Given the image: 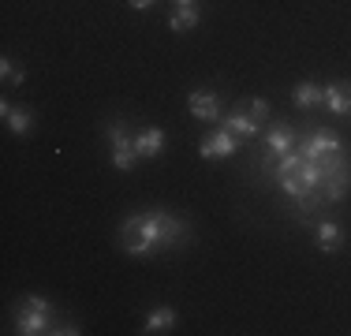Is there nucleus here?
<instances>
[{
	"label": "nucleus",
	"mask_w": 351,
	"mask_h": 336,
	"mask_svg": "<svg viewBox=\"0 0 351 336\" xmlns=\"http://www.w3.org/2000/svg\"><path fill=\"white\" fill-rule=\"evenodd\" d=\"M265 149H269V154H265V168H269L273 161H280V157H288L291 154V131L288 128H273L269 134H265Z\"/></svg>",
	"instance_id": "obj_6"
},
{
	"label": "nucleus",
	"mask_w": 351,
	"mask_h": 336,
	"mask_svg": "<svg viewBox=\"0 0 351 336\" xmlns=\"http://www.w3.org/2000/svg\"><path fill=\"white\" fill-rule=\"evenodd\" d=\"M128 4H131V8H138V12H142V8H149L154 0H128Z\"/></svg>",
	"instance_id": "obj_19"
},
{
	"label": "nucleus",
	"mask_w": 351,
	"mask_h": 336,
	"mask_svg": "<svg viewBox=\"0 0 351 336\" xmlns=\"http://www.w3.org/2000/svg\"><path fill=\"white\" fill-rule=\"evenodd\" d=\"M161 146H165V131L161 128H146L142 134H135L138 157H157V154H161Z\"/></svg>",
	"instance_id": "obj_9"
},
{
	"label": "nucleus",
	"mask_w": 351,
	"mask_h": 336,
	"mask_svg": "<svg viewBox=\"0 0 351 336\" xmlns=\"http://www.w3.org/2000/svg\"><path fill=\"white\" fill-rule=\"evenodd\" d=\"M108 134H112V165L120 168V172H128V168L135 165V157H138L135 139H131V134L123 131V128H112Z\"/></svg>",
	"instance_id": "obj_4"
},
{
	"label": "nucleus",
	"mask_w": 351,
	"mask_h": 336,
	"mask_svg": "<svg viewBox=\"0 0 351 336\" xmlns=\"http://www.w3.org/2000/svg\"><path fill=\"white\" fill-rule=\"evenodd\" d=\"M187 232L176 217L169 213H146V217H131L120 228V243L128 254H154L161 247H172L180 243V235Z\"/></svg>",
	"instance_id": "obj_1"
},
{
	"label": "nucleus",
	"mask_w": 351,
	"mask_h": 336,
	"mask_svg": "<svg viewBox=\"0 0 351 336\" xmlns=\"http://www.w3.org/2000/svg\"><path fill=\"white\" fill-rule=\"evenodd\" d=\"M191 112L198 116V120H217V116H221V101H217L213 94H202V90H198V94H191Z\"/></svg>",
	"instance_id": "obj_10"
},
{
	"label": "nucleus",
	"mask_w": 351,
	"mask_h": 336,
	"mask_svg": "<svg viewBox=\"0 0 351 336\" xmlns=\"http://www.w3.org/2000/svg\"><path fill=\"white\" fill-rule=\"evenodd\" d=\"M337 149H340V139H337V134H329V131H314L311 139L303 142V157H306V161H322V157L337 154Z\"/></svg>",
	"instance_id": "obj_5"
},
{
	"label": "nucleus",
	"mask_w": 351,
	"mask_h": 336,
	"mask_svg": "<svg viewBox=\"0 0 351 336\" xmlns=\"http://www.w3.org/2000/svg\"><path fill=\"white\" fill-rule=\"evenodd\" d=\"M322 101H325L322 86H314V82H299V86H295V105L303 108V112H306V108H314V105H322Z\"/></svg>",
	"instance_id": "obj_12"
},
{
	"label": "nucleus",
	"mask_w": 351,
	"mask_h": 336,
	"mask_svg": "<svg viewBox=\"0 0 351 336\" xmlns=\"http://www.w3.org/2000/svg\"><path fill=\"white\" fill-rule=\"evenodd\" d=\"M8 128L19 131V134H27L30 131V112H23V108H19V112H8Z\"/></svg>",
	"instance_id": "obj_16"
},
{
	"label": "nucleus",
	"mask_w": 351,
	"mask_h": 336,
	"mask_svg": "<svg viewBox=\"0 0 351 336\" xmlns=\"http://www.w3.org/2000/svg\"><path fill=\"white\" fill-rule=\"evenodd\" d=\"M340 243H344V232L337 224H329V221L317 224V247L322 250H340Z\"/></svg>",
	"instance_id": "obj_13"
},
{
	"label": "nucleus",
	"mask_w": 351,
	"mask_h": 336,
	"mask_svg": "<svg viewBox=\"0 0 351 336\" xmlns=\"http://www.w3.org/2000/svg\"><path fill=\"white\" fill-rule=\"evenodd\" d=\"M0 71H4V86H19L23 82V71L12 60H0Z\"/></svg>",
	"instance_id": "obj_18"
},
{
	"label": "nucleus",
	"mask_w": 351,
	"mask_h": 336,
	"mask_svg": "<svg viewBox=\"0 0 351 336\" xmlns=\"http://www.w3.org/2000/svg\"><path fill=\"white\" fill-rule=\"evenodd\" d=\"M239 149V134H232V131H217L210 134V139L198 146V154L206 157V161H221V157H232Z\"/></svg>",
	"instance_id": "obj_3"
},
{
	"label": "nucleus",
	"mask_w": 351,
	"mask_h": 336,
	"mask_svg": "<svg viewBox=\"0 0 351 336\" xmlns=\"http://www.w3.org/2000/svg\"><path fill=\"white\" fill-rule=\"evenodd\" d=\"M243 112L250 116V120H265V116H269V105H265L262 97H254V101H247V105H243Z\"/></svg>",
	"instance_id": "obj_17"
},
{
	"label": "nucleus",
	"mask_w": 351,
	"mask_h": 336,
	"mask_svg": "<svg viewBox=\"0 0 351 336\" xmlns=\"http://www.w3.org/2000/svg\"><path fill=\"white\" fill-rule=\"evenodd\" d=\"M172 325H176V310L161 307V310H154V314L146 317V329L142 333H165V329H172Z\"/></svg>",
	"instance_id": "obj_14"
},
{
	"label": "nucleus",
	"mask_w": 351,
	"mask_h": 336,
	"mask_svg": "<svg viewBox=\"0 0 351 336\" xmlns=\"http://www.w3.org/2000/svg\"><path fill=\"white\" fill-rule=\"evenodd\" d=\"M180 4H191V0H180Z\"/></svg>",
	"instance_id": "obj_20"
},
{
	"label": "nucleus",
	"mask_w": 351,
	"mask_h": 336,
	"mask_svg": "<svg viewBox=\"0 0 351 336\" xmlns=\"http://www.w3.org/2000/svg\"><path fill=\"white\" fill-rule=\"evenodd\" d=\"M224 131H232V134H239V139H254L258 131H262V123L258 120H250V116L239 108V112H232L228 120H224Z\"/></svg>",
	"instance_id": "obj_11"
},
{
	"label": "nucleus",
	"mask_w": 351,
	"mask_h": 336,
	"mask_svg": "<svg viewBox=\"0 0 351 336\" xmlns=\"http://www.w3.org/2000/svg\"><path fill=\"white\" fill-rule=\"evenodd\" d=\"M325 105L332 116H351V82H332L325 86Z\"/></svg>",
	"instance_id": "obj_7"
},
{
	"label": "nucleus",
	"mask_w": 351,
	"mask_h": 336,
	"mask_svg": "<svg viewBox=\"0 0 351 336\" xmlns=\"http://www.w3.org/2000/svg\"><path fill=\"white\" fill-rule=\"evenodd\" d=\"M49 314H53V307H49L41 296H27L23 299V307H19V333L23 336H38V333H45L49 329Z\"/></svg>",
	"instance_id": "obj_2"
},
{
	"label": "nucleus",
	"mask_w": 351,
	"mask_h": 336,
	"mask_svg": "<svg viewBox=\"0 0 351 336\" xmlns=\"http://www.w3.org/2000/svg\"><path fill=\"white\" fill-rule=\"evenodd\" d=\"M198 23V12H195V4H180V12L169 15V27L172 30H191Z\"/></svg>",
	"instance_id": "obj_15"
},
{
	"label": "nucleus",
	"mask_w": 351,
	"mask_h": 336,
	"mask_svg": "<svg viewBox=\"0 0 351 336\" xmlns=\"http://www.w3.org/2000/svg\"><path fill=\"white\" fill-rule=\"evenodd\" d=\"M322 187H325V198H329V202H340L348 195V187H351V168L344 165V168H337V172H329Z\"/></svg>",
	"instance_id": "obj_8"
}]
</instances>
